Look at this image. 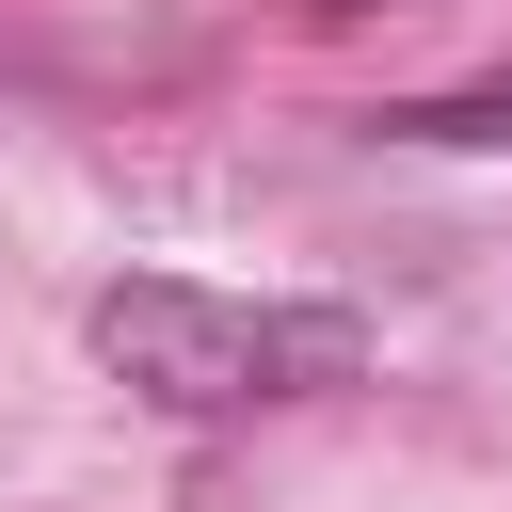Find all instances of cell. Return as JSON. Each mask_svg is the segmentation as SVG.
Returning <instances> with one entry per match:
<instances>
[{
  "label": "cell",
  "mask_w": 512,
  "mask_h": 512,
  "mask_svg": "<svg viewBox=\"0 0 512 512\" xmlns=\"http://www.w3.org/2000/svg\"><path fill=\"white\" fill-rule=\"evenodd\" d=\"M384 128H400V144H512V80H464V96H400Z\"/></svg>",
  "instance_id": "obj_2"
},
{
  "label": "cell",
  "mask_w": 512,
  "mask_h": 512,
  "mask_svg": "<svg viewBox=\"0 0 512 512\" xmlns=\"http://www.w3.org/2000/svg\"><path fill=\"white\" fill-rule=\"evenodd\" d=\"M96 368L160 416H272V400H320L368 368V320L352 304H256V288H192V272H128L96 288Z\"/></svg>",
  "instance_id": "obj_1"
}]
</instances>
